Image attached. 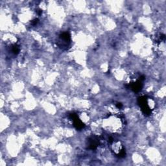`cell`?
Masks as SVG:
<instances>
[{
    "label": "cell",
    "instance_id": "obj_4",
    "mask_svg": "<svg viewBox=\"0 0 166 166\" xmlns=\"http://www.w3.org/2000/svg\"><path fill=\"white\" fill-rule=\"evenodd\" d=\"M99 142L98 139L96 137H92L89 139V148L92 150L95 149L99 145Z\"/></svg>",
    "mask_w": 166,
    "mask_h": 166
},
{
    "label": "cell",
    "instance_id": "obj_1",
    "mask_svg": "<svg viewBox=\"0 0 166 166\" xmlns=\"http://www.w3.org/2000/svg\"><path fill=\"white\" fill-rule=\"evenodd\" d=\"M138 104L139 106H141L142 112L146 116H149L151 112H152V109H151V107L149 106L148 104V99L145 96H143V97L138 98Z\"/></svg>",
    "mask_w": 166,
    "mask_h": 166
},
{
    "label": "cell",
    "instance_id": "obj_2",
    "mask_svg": "<svg viewBox=\"0 0 166 166\" xmlns=\"http://www.w3.org/2000/svg\"><path fill=\"white\" fill-rule=\"evenodd\" d=\"M69 118H70L73 121H74V124L75 127L76 128L77 130H82L83 128L85 127V125L81 121V119H78V116L77 114H75L74 113H71L69 114Z\"/></svg>",
    "mask_w": 166,
    "mask_h": 166
},
{
    "label": "cell",
    "instance_id": "obj_3",
    "mask_svg": "<svg viewBox=\"0 0 166 166\" xmlns=\"http://www.w3.org/2000/svg\"><path fill=\"white\" fill-rule=\"evenodd\" d=\"M143 84H142V81H141L139 78V80L138 81H136L135 83H132L130 84V87L132 89L133 92H139L142 88Z\"/></svg>",
    "mask_w": 166,
    "mask_h": 166
},
{
    "label": "cell",
    "instance_id": "obj_8",
    "mask_svg": "<svg viewBox=\"0 0 166 166\" xmlns=\"http://www.w3.org/2000/svg\"><path fill=\"white\" fill-rule=\"evenodd\" d=\"M116 106H117L118 109H121V108L122 107V104L121 103H118L117 104H116Z\"/></svg>",
    "mask_w": 166,
    "mask_h": 166
},
{
    "label": "cell",
    "instance_id": "obj_6",
    "mask_svg": "<svg viewBox=\"0 0 166 166\" xmlns=\"http://www.w3.org/2000/svg\"><path fill=\"white\" fill-rule=\"evenodd\" d=\"M12 52L14 55H18L20 52V48L18 46H17L16 45L13 46L12 48Z\"/></svg>",
    "mask_w": 166,
    "mask_h": 166
},
{
    "label": "cell",
    "instance_id": "obj_5",
    "mask_svg": "<svg viewBox=\"0 0 166 166\" xmlns=\"http://www.w3.org/2000/svg\"><path fill=\"white\" fill-rule=\"evenodd\" d=\"M59 38L61 41H64V43H66V46H68V43H70L71 41V36L70 34L68 32H64L60 34Z\"/></svg>",
    "mask_w": 166,
    "mask_h": 166
},
{
    "label": "cell",
    "instance_id": "obj_9",
    "mask_svg": "<svg viewBox=\"0 0 166 166\" xmlns=\"http://www.w3.org/2000/svg\"><path fill=\"white\" fill-rule=\"evenodd\" d=\"M37 13L39 15H40L42 13V11L41 9H39V10H37Z\"/></svg>",
    "mask_w": 166,
    "mask_h": 166
},
{
    "label": "cell",
    "instance_id": "obj_7",
    "mask_svg": "<svg viewBox=\"0 0 166 166\" xmlns=\"http://www.w3.org/2000/svg\"><path fill=\"white\" fill-rule=\"evenodd\" d=\"M38 22H39V19L35 18V19H34L33 20H32L31 24L33 25H36L38 24Z\"/></svg>",
    "mask_w": 166,
    "mask_h": 166
}]
</instances>
